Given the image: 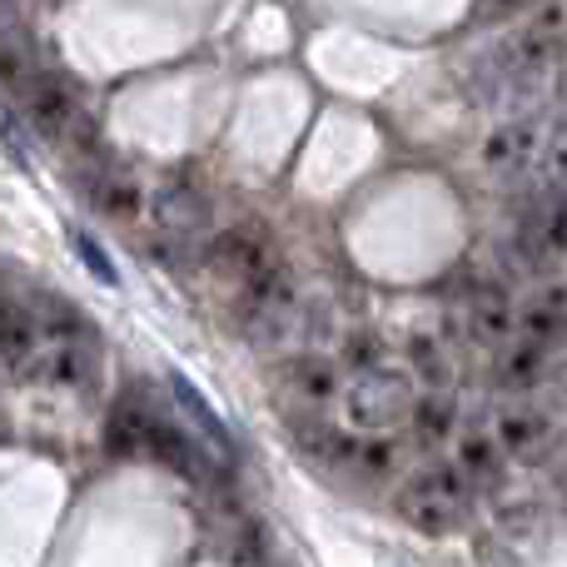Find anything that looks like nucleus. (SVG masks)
<instances>
[{"instance_id":"aec40b11","label":"nucleus","mask_w":567,"mask_h":567,"mask_svg":"<svg viewBox=\"0 0 567 567\" xmlns=\"http://www.w3.org/2000/svg\"><path fill=\"white\" fill-rule=\"evenodd\" d=\"M413 373L423 379V389L429 393H443L449 389V379H453V363L433 339H413Z\"/></svg>"},{"instance_id":"2eb2a0df","label":"nucleus","mask_w":567,"mask_h":567,"mask_svg":"<svg viewBox=\"0 0 567 567\" xmlns=\"http://www.w3.org/2000/svg\"><path fill=\"white\" fill-rule=\"evenodd\" d=\"M413 439L423 443V449H443V443L453 439V429H458V419H453V403L443 399V393H423V399H413Z\"/></svg>"},{"instance_id":"a211bd4d","label":"nucleus","mask_w":567,"mask_h":567,"mask_svg":"<svg viewBox=\"0 0 567 567\" xmlns=\"http://www.w3.org/2000/svg\"><path fill=\"white\" fill-rule=\"evenodd\" d=\"M299 443H303L309 453H319L323 463H359V443H363V439L329 429V423H309V429H299Z\"/></svg>"},{"instance_id":"6e6552de","label":"nucleus","mask_w":567,"mask_h":567,"mask_svg":"<svg viewBox=\"0 0 567 567\" xmlns=\"http://www.w3.org/2000/svg\"><path fill=\"white\" fill-rule=\"evenodd\" d=\"M558 443H563V433L553 429V419H543V413H533V409H508L498 419V429H493V449L518 458V463L553 458Z\"/></svg>"},{"instance_id":"423d86ee","label":"nucleus","mask_w":567,"mask_h":567,"mask_svg":"<svg viewBox=\"0 0 567 567\" xmlns=\"http://www.w3.org/2000/svg\"><path fill=\"white\" fill-rule=\"evenodd\" d=\"M553 20H558V10L538 16L528 30H518V35L498 50L503 80H513V85H518V80H543V75H548L553 60H558V45H563V35L553 30Z\"/></svg>"},{"instance_id":"f257e3e1","label":"nucleus","mask_w":567,"mask_h":567,"mask_svg":"<svg viewBox=\"0 0 567 567\" xmlns=\"http://www.w3.org/2000/svg\"><path fill=\"white\" fill-rule=\"evenodd\" d=\"M473 508V488L458 473V463H429L409 478V488L399 493V513L409 528L443 538V533H458L468 523Z\"/></svg>"},{"instance_id":"dca6fc26","label":"nucleus","mask_w":567,"mask_h":567,"mask_svg":"<svg viewBox=\"0 0 567 567\" xmlns=\"http://www.w3.org/2000/svg\"><path fill=\"white\" fill-rule=\"evenodd\" d=\"M90 199H95V209L110 219H140V209H145V189L125 175H100L95 185H90Z\"/></svg>"},{"instance_id":"0eeeda50","label":"nucleus","mask_w":567,"mask_h":567,"mask_svg":"<svg viewBox=\"0 0 567 567\" xmlns=\"http://www.w3.org/2000/svg\"><path fill=\"white\" fill-rule=\"evenodd\" d=\"M543 140L548 135H543L538 120H508V125H498L488 135L483 165H488V175H498V179H523L533 165H538Z\"/></svg>"},{"instance_id":"1a4fd4ad","label":"nucleus","mask_w":567,"mask_h":567,"mask_svg":"<svg viewBox=\"0 0 567 567\" xmlns=\"http://www.w3.org/2000/svg\"><path fill=\"white\" fill-rule=\"evenodd\" d=\"M279 389L289 393L293 403H303V413H319L339 399V369L329 359H313V353H293L279 369Z\"/></svg>"},{"instance_id":"39448f33","label":"nucleus","mask_w":567,"mask_h":567,"mask_svg":"<svg viewBox=\"0 0 567 567\" xmlns=\"http://www.w3.org/2000/svg\"><path fill=\"white\" fill-rule=\"evenodd\" d=\"M155 225H159V235L169 239V245H179L185 249V259L195 255V249H205L209 245V199L199 195V189H189V185H165L155 195Z\"/></svg>"},{"instance_id":"412c9836","label":"nucleus","mask_w":567,"mask_h":567,"mask_svg":"<svg viewBox=\"0 0 567 567\" xmlns=\"http://www.w3.org/2000/svg\"><path fill=\"white\" fill-rule=\"evenodd\" d=\"M35 80H40V70L30 65L25 45H10V40H6V45H0V90H6V95H20V100H25Z\"/></svg>"},{"instance_id":"7ed1b4c3","label":"nucleus","mask_w":567,"mask_h":567,"mask_svg":"<svg viewBox=\"0 0 567 567\" xmlns=\"http://www.w3.org/2000/svg\"><path fill=\"white\" fill-rule=\"evenodd\" d=\"M25 115H30V125H35L45 140H55V145H75V150L95 145V120H90L85 100H80L75 85L60 75H40L35 85H30Z\"/></svg>"},{"instance_id":"5701e85b","label":"nucleus","mask_w":567,"mask_h":567,"mask_svg":"<svg viewBox=\"0 0 567 567\" xmlns=\"http://www.w3.org/2000/svg\"><path fill=\"white\" fill-rule=\"evenodd\" d=\"M70 239H75V255H80V259H85V265H90V275H95L100 284H120L115 265H110V255H105V249L95 245V239L85 235V229H70Z\"/></svg>"},{"instance_id":"6ab92c4d","label":"nucleus","mask_w":567,"mask_h":567,"mask_svg":"<svg viewBox=\"0 0 567 567\" xmlns=\"http://www.w3.org/2000/svg\"><path fill=\"white\" fill-rule=\"evenodd\" d=\"M533 169H538V195H567V125L543 140V155Z\"/></svg>"},{"instance_id":"9b49d317","label":"nucleus","mask_w":567,"mask_h":567,"mask_svg":"<svg viewBox=\"0 0 567 567\" xmlns=\"http://www.w3.org/2000/svg\"><path fill=\"white\" fill-rule=\"evenodd\" d=\"M463 319H468L473 343H483V349H513V339H518V313L508 309L503 293H478V299H468Z\"/></svg>"},{"instance_id":"f8f14e48","label":"nucleus","mask_w":567,"mask_h":567,"mask_svg":"<svg viewBox=\"0 0 567 567\" xmlns=\"http://www.w3.org/2000/svg\"><path fill=\"white\" fill-rule=\"evenodd\" d=\"M90 349L85 343H45V349H35V359L25 363L20 373H30V379L40 383H65V389H75V383L90 379Z\"/></svg>"},{"instance_id":"4be33fe9","label":"nucleus","mask_w":567,"mask_h":567,"mask_svg":"<svg viewBox=\"0 0 567 567\" xmlns=\"http://www.w3.org/2000/svg\"><path fill=\"white\" fill-rule=\"evenodd\" d=\"M458 473L463 478H498L503 463H498V449H493V439H483V433H468V439L458 443Z\"/></svg>"},{"instance_id":"ddd939ff","label":"nucleus","mask_w":567,"mask_h":567,"mask_svg":"<svg viewBox=\"0 0 567 567\" xmlns=\"http://www.w3.org/2000/svg\"><path fill=\"white\" fill-rule=\"evenodd\" d=\"M35 349H40V329L30 319V309L16 299H0V363L25 369L35 359Z\"/></svg>"},{"instance_id":"4468645a","label":"nucleus","mask_w":567,"mask_h":567,"mask_svg":"<svg viewBox=\"0 0 567 567\" xmlns=\"http://www.w3.org/2000/svg\"><path fill=\"white\" fill-rule=\"evenodd\" d=\"M169 393H175V403H179V409H185V419L195 423V429L205 433V439L215 443V449L225 453V458H235V439H229V423L219 419L215 409H209V403H205V393H199L195 383L185 379V373H169Z\"/></svg>"},{"instance_id":"20e7f679","label":"nucleus","mask_w":567,"mask_h":567,"mask_svg":"<svg viewBox=\"0 0 567 567\" xmlns=\"http://www.w3.org/2000/svg\"><path fill=\"white\" fill-rule=\"evenodd\" d=\"M275 259H279V249H275L269 225H235V229H225V235H209V245H205V265L215 269L219 279L239 284V289L255 275H265Z\"/></svg>"},{"instance_id":"f3484780","label":"nucleus","mask_w":567,"mask_h":567,"mask_svg":"<svg viewBox=\"0 0 567 567\" xmlns=\"http://www.w3.org/2000/svg\"><path fill=\"white\" fill-rule=\"evenodd\" d=\"M543 373H548V349H538V343L508 349V353H503V363H498V383H503V389H518V393L538 389Z\"/></svg>"},{"instance_id":"f03ea898","label":"nucleus","mask_w":567,"mask_h":567,"mask_svg":"<svg viewBox=\"0 0 567 567\" xmlns=\"http://www.w3.org/2000/svg\"><path fill=\"white\" fill-rule=\"evenodd\" d=\"M413 379L403 369H393V363H383V369H369V373H353V383L343 389V413H349V423L359 433H369V439H383V433L403 429L413 413Z\"/></svg>"},{"instance_id":"9d476101","label":"nucleus","mask_w":567,"mask_h":567,"mask_svg":"<svg viewBox=\"0 0 567 567\" xmlns=\"http://www.w3.org/2000/svg\"><path fill=\"white\" fill-rule=\"evenodd\" d=\"M145 458H155V463H165V468H175L179 478H205L209 473V463H205V453L189 443V433L185 429H175L169 419H159V413H150V429H145Z\"/></svg>"}]
</instances>
